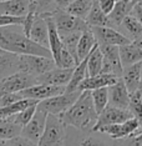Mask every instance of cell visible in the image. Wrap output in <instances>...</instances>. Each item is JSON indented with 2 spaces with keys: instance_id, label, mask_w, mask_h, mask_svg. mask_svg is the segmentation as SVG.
<instances>
[{
  "instance_id": "cell-45",
  "label": "cell",
  "mask_w": 142,
  "mask_h": 146,
  "mask_svg": "<svg viewBox=\"0 0 142 146\" xmlns=\"http://www.w3.org/2000/svg\"><path fill=\"white\" fill-rule=\"evenodd\" d=\"M131 44L133 46H136V48H138V49H142V35L138 36V38H136L135 40H132Z\"/></svg>"
},
{
  "instance_id": "cell-29",
  "label": "cell",
  "mask_w": 142,
  "mask_h": 146,
  "mask_svg": "<svg viewBox=\"0 0 142 146\" xmlns=\"http://www.w3.org/2000/svg\"><path fill=\"white\" fill-rule=\"evenodd\" d=\"M102 61H104V56H102L100 49L96 44L87 56V78L100 74L102 69Z\"/></svg>"
},
{
  "instance_id": "cell-26",
  "label": "cell",
  "mask_w": 142,
  "mask_h": 146,
  "mask_svg": "<svg viewBox=\"0 0 142 146\" xmlns=\"http://www.w3.org/2000/svg\"><path fill=\"white\" fill-rule=\"evenodd\" d=\"M39 101L36 100H30V99H21V100L14 102V104L5 106V108H0V119L1 120H6V119H10L14 115L21 112L25 109L30 108L32 105H38Z\"/></svg>"
},
{
  "instance_id": "cell-2",
  "label": "cell",
  "mask_w": 142,
  "mask_h": 146,
  "mask_svg": "<svg viewBox=\"0 0 142 146\" xmlns=\"http://www.w3.org/2000/svg\"><path fill=\"white\" fill-rule=\"evenodd\" d=\"M97 116L92 104L91 91H81L75 104L64 114L59 115V117L66 127L72 126L85 132L92 131L94 126L96 125Z\"/></svg>"
},
{
  "instance_id": "cell-18",
  "label": "cell",
  "mask_w": 142,
  "mask_h": 146,
  "mask_svg": "<svg viewBox=\"0 0 142 146\" xmlns=\"http://www.w3.org/2000/svg\"><path fill=\"white\" fill-rule=\"evenodd\" d=\"M29 39L34 41L35 44L42 46V48L49 49V31L45 19L35 15L30 34H29Z\"/></svg>"
},
{
  "instance_id": "cell-12",
  "label": "cell",
  "mask_w": 142,
  "mask_h": 146,
  "mask_svg": "<svg viewBox=\"0 0 142 146\" xmlns=\"http://www.w3.org/2000/svg\"><path fill=\"white\" fill-rule=\"evenodd\" d=\"M72 69H60L55 68L51 71L45 72L36 78V84L41 85H51V86H59V88H66L71 79Z\"/></svg>"
},
{
  "instance_id": "cell-11",
  "label": "cell",
  "mask_w": 142,
  "mask_h": 146,
  "mask_svg": "<svg viewBox=\"0 0 142 146\" xmlns=\"http://www.w3.org/2000/svg\"><path fill=\"white\" fill-rule=\"evenodd\" d=\"M94 34L97 44L112 45V46H122L131 44V40L127 39L121 31L112 28H90Z\"/></svg>"
},
{
  "instance_id": "cell-28",
  "label": "cell",
  "mask_w": 142,
  "mask_h": 146,
  "mask_svg": "<svg viewBox=\"0 0 142 146\" xmlns=\"http://www.w3.org/2000/svg\"><path fill=\"white\" fill-rule=\"evenodd\" d=\"M92 3H94V0H75L64 11L72 16H76L81 20H86L89 13L91 10Z\"/></svg>"
},
{
  "instance_id": "cell-34",
  "label": "cell",
  "mask_w": 142,
  "mask_h": 146,
  "mask_svg": "<svg viewBox=\"0 0 142 146\" xmlns=\"http://www.w3.org/2000/svg\"><path fill=\"white\" fill-rule=\"evenodd\" d=\"M91 99H92V104H94L95 111H96V114L98 115L108 105L107 88H102V89H97V90H92L91 91Z\"/></svg>"
},
{
  "instance_id": "cell-6",
  "label": "cell",
  "mask_w": 142,
  "mask_h": 146,
  "mask_svg": "<svg viewBox=\"0 0 142 146\" xmlns=\"http://www.w3.org/2000/svg\"><path fill=\"white\" fill-rule=\"evenodd\" d=\"M52 20L55 23L56 30L60 38L67 34H72V33H84L90 30V26L86 24L85 20L67 14L64 10H56L52 14Z\"/></svg>"
},
{
  "instance_id": "cell-24",
  "label": "cell",
  "mask_w": 142,
  "mask_h": 146,
  "mask_svg": "<svg viewBox=\"0 0 142 146\" xmlns=\"http://www.w3.org/2000/svg\"><path fill=\"white\" fill-rule=\"evenodd\" d=\"M86 66H87V58H85L82 61H80V64H79L77 66H75L70 81H69L67 86L65 88V92L77 91L80 84L87 78V68Z\"/></svg>"
},
{
  "instance_id": "cell-4",
  "label": "cell",
  "mask_w": 142,
  "mask_h": 146,
  "mask_svg": "<svg viewBox=\"0 0 142 146\" xmlns=\"http://www.w3.org/2000/svg\"><path fill=\"white\" fill-rule=\"evenodd\" d=\"M55 68L56 65L52 58H44V56L35 55L18 56V71L34 76V78H38L45 72L51 71Z\"/></svg>"
},
{
  "instance_id": "cell-44",
  "label": "cell",
  "mask_w": 142,
  "mask_h": 146,
  "mask_svg": "<svg viewBox=\"0 0 142 146\" xmlns=\"http://www.w3.org/2000/svg\"><path fill=\"white\" fill-rule=\"evenodd\" d=\"M131 15H133L135 18L138 20V23L142 25V9H141V6L136 4L133 6V9H132V13H131Z\"/></svg>"
},
{
  "instance_id": "cell-51",
  "label": "cell",
  "mask_w": 142,
  "mask_h": 146,
  "mask_svg": "<svg viewBox=\"0 0 142 146\" xmlns=\"http://www.w3.org/2000/svg\"><path fill=\"white\" fill-rule=\"evenodd\" d=\"M141 82H142V66H141Z\"/></svg>"
},
{
  "instance_id": "cell-49",
  "label": "cell",
  "mask_w": 142,
  "mask_h": 146,
  "mask_svg": "<svg viewBox=\"0 0 142 146\" xmlns=\"http://www.w3.org/2000/svg\"><path fill=\"white\" fill-rule=\"evenodd\" d=\"M3 54H5V51H4V50H1V49H0V55H3Z\"/></svg>"
},
{
  "instance_id": "cell-48",
  "label": "cell",
  "mask_w": 142,
  "mask_h": 146,
  "mask_svg": "<svg viewBox=\"0 0 142 146\" xmlns=\"http://www.w3.org/2000/svg\"><path fill=\"white\" fill-rule=\"evenodd\" d=\"M131 1H132V4H133V5H136V4L140 3V0H131Z\"/></svg>"
},
{
  "instance_id": "cell-14",
  "label": "cell",
  "mask_w": 142,
  "mask_h": 146,
  "mask_svg": "<svg viewBox=\"0 0 142 146\" xmlns=\"http://www.w3.org/2000/svg\"><path fill=\"white\" fill-rule=\"evenodd\" d=\"M107 92H108V105L122 109V110H128L130 94H128L126 86H125L121 78L118 79L116 84L107 88Z\"/></svg>"
},
{
  "instance_id": "cell-20",
  "label": "cell",
  "mask_w": 142,
  "mask_h": 146,
  "mask_svg": "<svg viewBox=\"0 0 142 146\" xmlns=\"http://www.w3.org/2000/svg\"><path fill=\"white\" fill-rule=\"evenodd\" d=\"M133 6L135 5L132 4L131 0H117L116 4H115V8L108 14V20L114 26V29L117 30V28H120L122 20L126 16L131 15Z\"/></svg>"
},
{
  "instance_id": "cell-5",
  "label": "cell",
  "mask_w": 142,
  "mask_h": 146,
  "mask_svg": "<svg viewBox=\"0 0 142 146\" xmlns=\"http://www.w3.org/2000/svg\"><path fill=\"white\" fill-rule=\"evenodd\" d=\"M80 94H81L80 91L62 92L60 95H56V96H52V98L45 99L42 101H39V104L36 105V109L44 111L49 115L59 116L64 114L65 111H67L75 104V101L77 100Z\"/></svg>"
},
{
  "instance_id": "cell-19",
  "label": "cell",
  "mask_w": 142,
  "mask_h": 146,
  "mask_svg": "<svg viewBox=\"0 0 142 146\" xmlns=\"http://www.w3.org/2000/svg\"><path fill=\"white\" fill-rule=\"evenodd\" d=\"M45 19L46 21V25H48V31H49V50L51 52V58L52 60L55 61V65L57 62V59L60 56V52L64 48L62 45V41H61V38L59 35L57 30H56V26H55V23L52 20V16H46V18H42Z\"/></svg>"
},
{
  "instance_id": "cell-32",
  "label": "cell",
  "mask_w": 142,
  "mask_h": 146,
  "mask_svg": "<svg viewBox=\"0 0 142 146\" xmlns=\"http://www.w3.org/2000/svg\"><path fill=\"white\" fill-rule=\"evenodd\" d=\"M21 132V127L15 125L10 119L1 120L0 119V140H11V139L19 136Z\"/></svg>"
},
{
  "instance_id": "cell-3",
  "label": "cell",
  "mask_w": 142,
  "mask_h": 146,
  "mask_svg": "<svg viewBox=\"0 0 142 146\" xmlns=\"http://www.w3.org/2000/svg\"><path fill=\"white\" fill-rule=\"evenodd\" d=\"M38 146H66V126L59 116L48 114L44 132Z\"/></svg>"
},
{
  "instance_id": "cell-35",
  "label": "cell",
  "mask_w": 142,
  "mask_h": 146,
  "mask_svg": "<svg viewBox=\"0 0 142 146\" xmlns=\"http://www.w3.org/2000/svg\"><path fill=\"white\" fill-rule=\"evenodd\" d=\"M128 111L131 112L132 117L138 122V126L142 130V104L138 100L137 92L130 95V105H128Z\"/></svg>"
},
{
  "instance_id": "cell-13",
  "label": "cell",
  "mask_w": 142,
  "mask_h": 146,
  "mask_svg": "<svg viewBox=\"0 0 142 146\" xmlns=\"http://www.w3.org/2000/svg\"><path fill=\"white\" fill-rule=\"evenodd\" d=\"M65 92V88H59V86H51V85H41L36 84L34 86L25 89L20 91L19 94L22 99H30V100L36 101H42L45 99L52 98V96L60 95Z\"/></svg>"
},
{
  "instance_id": "cell-31",
  "label": "cell",
  "mask_w": 142,
  "mask_h": 146,
  "mask_svg": "<svg viewBox=\"0 0 142 146\" xmlns=\"http://www.w3.org/2000/svg\"><path fill=\"white\" fill-rule=\"evenodd\" d=\"M16 71H18V56L9 52L0 55V76L5 78Z\"/></svg>"
},
{
  "instance_id": "cell-36",
  "label": "cell",
  "mask_w": 142,
  "mask_h": 146,
  "mask_svg": "<svg viewBox=\"0 0 142 146\" xmlns=\"http://www.w3.org/2000/svg\"><path fill=\"white\" fill-rule=\"evenodd\" d=\"M35 111H36V105H32V106H30V108L22 110L21 112H19V114L14 115L13 117H10V120L14 122L15 125L20 126V127L22 129L29 121L31 120V117L34 116Z\"/></svg>"
},
{
  "instance_id": "cell-1",
  "label": "cell",
  "mask_w": 142,
  "mask_h": 146,
  "mask_svg": "<svg viewBox=\"0 0 142 146\" xmlns=\"http://www.w3.org/2000/svg\"><path fill=\"white\" fill-rule=\"evenodd\" d=\"M0 49L13 55H35L51 58L49 49L35 44L22 33L20 25L0 28Z\"/></svg>"
},
{
  "instance_id": "cell-37",
  "label": "cell",
  "mask_w": 142,
  "mask_h": 146,
  "mask_svg": "<svg viewBox=\"0 0 142 146\" xmlns=\"http://www.w3.org/2000/svg\"><path fill=\"white\" fill-rule=\"evenodd\" d=\"M75 60L72 59V56L69 54V51L66 50L65 48H62V50L60 52V56L57 59V62H56V68L60 69H72L75 68Z\"/></svg>"
},
{
  "instance_id": "cell-50",
  "label": "cell",
  "mask_w": 142,
  "mask_h": 146,
  "mask_svg": "<svg viewBox=\"0 0 142 146\" xmlns=\"http://www.w3.org/2000/svg\"><path fill=\"white\" fill-rule=\"evenodd\" d=\"M138 5L141 6V9H142V0H140V3H138Z\"/></svg>"
},
{
  "instance_id": "cell-8",
  "label": "cell",
  "mask_w": 142,
  "mask_h": 146,
  "mask_svg": "<svg viewBox=\"0 0 142 146\" xmlns=\"http://www.w3.org/2000/svg\"><path fill=\"white\" fill-rule=\"evenodd\" d=\"M95 132H100V134L108 135L112 140H122V139L130 137V136L140 135L142 130L138 126V122L133 117L130 120L122 122V124H115V125H107L98 127Z\"/></svg>"
},
{
  "instance_id": "cell-25",
  "label": "cell",
  "mask_w": 142,
  "mask_h": 146,
  "mask_svg": "<svg viewBox=\"0 0 142 146\" xmlns=\"http://www.w3.org/2000/svg\"><path fill=\"white\" fill-rule=\"evenodd\" d=\"M96 39H95L94 34L91 33V30L81 33L80 39L77 42V58L79 61H82L85 58H87L89 54L91 52V50L95 48L96 45Z\"/></svg>"
},
{
  "instance_id": "cell-38",
  "label": "cell",
  "mask_w": 142,
  "mask_h": 146,
  "mask_svg": "<svg viewBox=\"0 0 142 146\" xmlns=\"http://www.w3.org/2000/svg\"><path fill=\"white\" fill-rule=\"evenodd\" d=\"M80 146H111L106 140L98 136H86L80 141Z\"/></svg>"
},
{
  "instance_id": "cell-22",
  "label": "cell",
  "mask_w": 142,
  "mask_h": 146,
  "mask_svg": "<svg viewBox=\"0 0 142 146\" xmlns=\"http://www.w3.org/2000/svg\"><path fill=\"white\" fill-rule=\"evenodd\" d=\"M86 24L90 26V28H112L114 26L108 20V16L105 15L104 13L101 11V9L98 8L97 0H94L91 6V10L89 13L87 18H86Z\"/></svg>"
},
{
  "instance_id": "cell-7",
  "label": "cell",
  "mask_w": 142,
  "mask_h": 146,
  "mask_svg": "<svg viewBox=\"0 0 142 146\" xmlns=\"http://www.w3.org/2000/svg\"><path fill=\"white\" fill-rule=\"evenodd\" d=\"M36 85V78L16 71L0 79V98L6 94H18L30 86Z\"/></svg>"
},
{
  "instance_id": "cell-40",
  "label": "cell",
  "mask_w": 142,
  "mask_h": 146,
  "mask_svg": "<svg viewBox=\"0 0 142 146\" xmlns=\"http://www.w3.org/2000/svg\"><path fill=\"white\" fill-rule=\"evenodd\" d=\"M21 96L20 94H6L4 96H1L0 98V108H5V106H9L11 104H14V102L21 100Z\"/></svg>"
},
{
  "instance_id": "cell-27",
  "label": "cell",
  "mask_w": 142,
  "mask_h": 146,
  "mask_svg": "<svg viewBox=\"0 0 142 146\" xmlns=\"http://www.w3.org/2000/svg\"><path fill=\"white\" fill-rule=\"evenodd\" d=\"M29 11L34 13L40 18L52 16V14L56 11L55 0H30Z\"/></svg>"
},
{
  "instance_id": "cell-43",
  "label": "cell",
  "mask_w": 142,
  "mask_h": 146,
  "mask_svg": "<svg viewBox=\"0 0 142 146\" xmlns=\"http://www.w3.org/2000/svg\"><path fill=\"white\" fill-rule=\"evenodd\" d=\"M72 1H75V0H55L56 10H65Z\"/></svg>"
},
{
  "instance_id": "cell-41",
  "label": "cell",
  "mask_w": 142,
  "mask_h": 146,
  "mask_svg": "<svg viewBox=\"0 0 142 146\" xmlns=\"http://www.w3.org/2000/svg\"><path fill=\"white\" fill-rule=\"evenodd\" d=\"M117 0H97L98 8L101 9V11L104 13L105 15H107L112 11V9L115 8V4H116Z\"/></svg>"
},
{
  "instance_id": "cell-33",
  "label": "cell",
  "mask_w": 142,
  "mask_h": 146,
  "mask_svg": "<svg viewBox=\"0 0 142 146\" xmlns=\"http://www.w3.org/2000/svg\"><path fill=\"white\" fill-rule=\"evenodd\" d=\"M80 35H81V33H72V34L61 36L62 45H64V48L69 51V54L72 56L76 66L80 64L79 58H77V42H79V39H80Z\"/></svg>"
},
{
  "instance_id": "cell-53",
  "label": "cell",
  "mask_w": 142,
  "mask_h": 146,
  "mask_svg": "<svg viewBox=\"0 0 142 146\" xmlns=\"http://www.w3.org/2000/svg\"><path fill=\"white\" fill-rule=\"evenodd\" d=\"M140 146H142V144H141V145H140Z\"/></svg>"
},
{
  "instance_id": "cell-47",
  "label": "cell",
  "mask_w": 142,
  "mask_h": 146,
  "mask_svg": "<svg viewBox=\"0 0 142 146\" xmlns=\"http://www.w3.org/2000/svg\"><path fill=\"white\" fill-rule=\"evenodd\" d=\"M137 91H138V92H141V94H142V82H141L140 85H138V89H137Z\"/></svg>"
},
{
  "instance_id": "cell-15",
  "label": "cell",
  "mask_w": 142,
  "mask_h": 146,
  "mask_svg": "<svg viewBox=\"0 0 142 146\" xmlns=\"http://www.w3.org/2000/svg\"><path fill=\"white\" fill-rule=\"evenodd\" d=\"M118 79L120 78H117L116 75L111 74H98L96 76H90L81 82L77 91H92L102 88H110L114 84H116Z\"/></svg>"
},
{
  "instance_id": "cell-39",
  "label": "cell",
  "mask_w": 142,
  "mask_h": 146,
  "mask_svg": "<svg viewBox=\"0 0 142 146\" xmlns=\"http://www.w3.org/2000/svg\"><path fill=\"white\" fill-rule=\"evenodd\" d=\"M24 18H14V16L0 15V28H5V26H11V25L21 26L22 23H24Z\"/></svg>"
},
{
  "instance_id": "cell-52",
  "label": "cell",
  "mask_w": 142,
  "mask_h": 146,
  "mask_svg": "<svg viewBox=\"0 0 142 146\" xmlns=\"http://www.w3.org/2000/svg\"><path fill=\"white\" fill-rule=\"evenodd\" d=\"M0 1H6V0H0Z\"/></svg>"
},
{
  "instance_id": "cell-21",
  "label": "cell",
  "mask_w": 142,
  "mask_h": 146,
  "mask_svg": "<svg viewBox=\"0 0 142 146\" xmlns=\"http://www.w3.org/2000/svg\"><path fill=\"white\" fill-rule=\"evenodd\" d=\"M98 49H100L102 56L105 60L110 62V65L114 69V74L121 78L122 75V65L120 60V51L118 48L120 46H112V45H105V44H97Z\"/></svg>"
},
{
  "instance_id": "cell-42",
  "label": "cell",
  "mask_w": 142,
  "mask_h": 146,
  "mask_svg": "<svg viewBox=\"0 0 142 146\" xmlns=\"http://www.w3.org/2000/svg\"><path fill=\"white\" fill-rule=\"evenodd\" d=\"M8 145L9 146H38L35 142L28 140V139L22 137L20 135L11 139V140H8Z\"/></svg>"
},
{
  "instance_id": "cell-9",
  "label": "cell",
  "mask_w": 142,
  "mask_h": 146,
  "mask_svg": "<svg viewBox=\"0 0 142 146\" xmlns=\"http://www.w3.org/2000/svg\"><path fill=\"white\" fill-rule=\"evenodd\" d=\"M132 119V115L128 110H122V109L115 108V106L107 105L97 116L96 125L92 129V132H95L98 127L107 125H115V124H122V122Z\"/></svg>"
},
{
  "instance_id": "cell-30",
  "label": "cell",
  "mask_w": 142,
  "mask_h": 146,
  "mask_svg": "<svg viewBox=\"0 0 142 146\" xmlns=\"http://www.w3.org/2000/svg\"><path fill=\"white\" fill-rule=\"evenodd\" d=\"M120 28H122L125 31V36L130 40H135L136 38L142 35V25L138 23V20L133 15H128L122 20Z\"/></svg>"
},
{
  "instance_id": "cell-17",
  "label": "cell",
  "mask_w": 142,
  "mask_h": 146,
  "mask_svg": "<svg viewBox=\"0 0 142 146\" xmlns=\"http://www.w3.org/2000/svg\"><path fill=\"white\" fill-rule=\"evenodd\" d=\"M30 0H6L0 1V15L24 18L29 13Z\"/></svg>"
},
{
  "instance_id": "cell-16",
  "label": "cell",
  "mask_w": 142,
  "mask_h": 146,
  "mask_svg": "<svg viewBox=\"0 0 142 146\" xmlns=\"http://www.w3.org/2000/svg\"><path fill=\"white\" fill-rule=\"evenodd\" d=\"M141 66H142V62H137V64L122 68L121 79L130 95L136 92L138 89V85L141 84Z\"/></svg>"
},
{
  "instance_id": "cell-23",
  "label": "cell",
  "mask_w": 142,
  "mask_h": 146,
  "mask_svg": "<svg viewBox=\"0 0 142 146\" xmlns=\"http://www.w3.org/2000/svg\"><path fill=\"white\" fill-rule=\"evenodd\" d=\"M118 51H120V60L122 68L142 62V49H138L132 44L120 46Z\"/></svg>"
},
{
  "instance_id": "cell-10",
  "label": "cell",
  "mask_w": 142,
  "mask_h": 146,
  "mask_svg": "<svg viewBox=\"0 0 142 146\" xmlns=\"http://www.w3.org/2000/svg\"><path fill=\"white\" fill-rule=\"evenodd\" d=\"M46 117H48V114H46V112L36 109V111H35L34 116L31 117V120L21 129L20 136L28 139V140H30L32 142H35V144L38 145L42 132H44Z\"/></svg>"
},
{
  "instance_id": "cell-46",
  "label": "cell",
  "mask_w": 142,
  "mask_h": 146,
  "mask_svg": "<svg viewBox=\"0 0 142 146\" xmlns=\"http://www.w3.org/2000/svg\"><path fill=\"white\" fill-rule=\"evenodd\" d=\"M0 146H9V145H8V141H5V140H0Z\"/></svg>"
}]
</instances>
